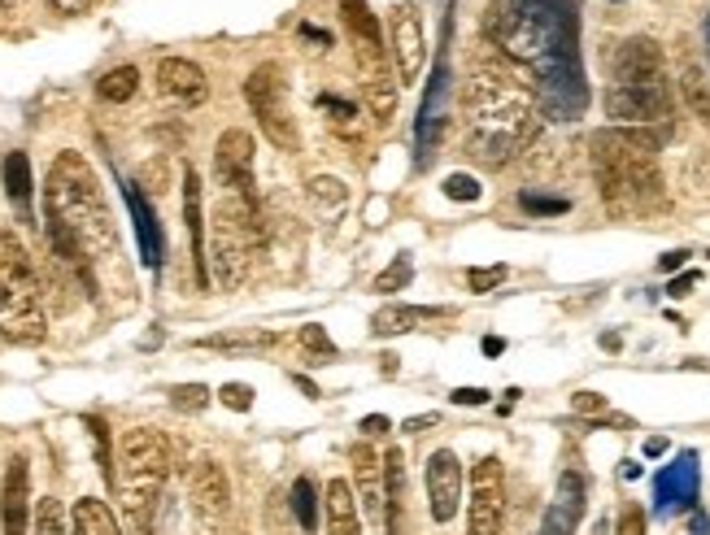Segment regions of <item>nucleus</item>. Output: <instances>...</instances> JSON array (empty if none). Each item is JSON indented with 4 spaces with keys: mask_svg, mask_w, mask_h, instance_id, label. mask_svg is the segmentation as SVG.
<instances>
[{
    "mask_svg": "<svg viewBox=\"0 0 710 535\" xmlns=\"http://www.w3.org/2000/svg\"><path fill=\"white\" fill-rule=\"evenodd\" d=\"M614 4H619V0H614Z\"/></svg>",
    "mask_w": 710,
    "mask_h": 535,
    "instance_id": "nucleus-57",
    "label": "nucleus"
},
{
    "mask_svg": "<svg viewBox=\"0 0 710 535\" xmlns=\"http://www.w3.org/2000/svg\"><path fill=\"white\" fill-rule=\"evenodd\" d=\"M423 319H441V310H410V305H384L375 319H370V335L375 339H392V335H406L414 322Z\"/></svg>",
    "mask_w": 710,
    "mask_h": 535,
    "instance_id": "nucleus-29",
    "label": "nucleus"
},
{
    "mask_svg": "<svg viewBox=\"0 0 710 535\" xmlns=\"http://www.w3.org/2000/svg\"><path fill=\"white\" fill-rule=\"evenodd\" d=\"M685 261H689V248H676V253H667V257L658 261V270H663V275H672V270H680Z\"/></svg>",
    "mask_w": 710,
    "mask_h": 535,
    "instance_id": "nucleus-51",
    "label": "nucleus"
},
{
    "mask_svg": "<svg viewBox=\"0 0 710 535\" xmlns=\"http://www.w3.org/2000/svg\"><path fill=\"white\" fill-rule=\"evenodd\" d=\"M680 92H685V101H689V109L702 118V122H710V83L707 75L698 70V66H689L685 70V79H680Z\"/></svg>",
    "mask_w": 710,
    "mask_h": 535,
    "instance_id": "nucleus-34",
    "label": "nucleus"
},
{
    "mask_svg": "<svg viewBox=\"0 0 710 535\" xmlns=\"http://www.w3.org/2000/svg\"><path fill=\"white\" fill-rule=\"evenodd\" d=\"M44 222L48 231L66 235L92 266L119 257V226L106 205L97 170L84 161V153H57L44 183Z\"/></svg>",
    "mask_w": 710,
    "mask_h": 535,
    "instance_id": "nucleus-2",
    "label": "nucleus"
},
{
    "mask_svg": "<svg viewBox=\"0 0 710 535\" xmlns=\"http://www.w3.org/2000/svg\"><path fill=\"white\" fill-rule=\"evenodd\" d=\"M614 535H645V510H641V505H623V514H619V532Z\"/></svg>",
    "mask_w": 710,
    "mask_h": 535,
    "instance_id": "nucleus-44",
    "label": "nucleus"
},
{
    "mask_svg": "<svg viewBox=\"0 0 710 535\" xmlns=\"http://www.w3.org/2000/svg\"><path fill=\"white\" fill-rule=\"evenodd\" d=\"M292 519L301 523V532L314 535L319 532V497H314V483L301 475V479H292Z\"/></svg>",
    "mask_w": 710,
    "mask_h": 535,
    "instance_id": "nucleus-32",
    "label": "nucleus"
},
{
    "mask_svg": "<svg viewBox=\"0 0 710 535\" xmlns=\"http://www.w3.org/2000/svg\"><path fill=\"white\" fill-rule=\"evenodd\" d=\"M585 497H589V492H585L580 470H563L558 492H554V501H550V510H545L541 532L536 535H576L580 519H585Z\"/></svg>",
    "mask_w": 710,
    "mask_h": 535,
    "instance_id": "nucleus-20",
    "label": "nucleus"
},
{
    "mask_svg": "<svg viewBox=\"0 0 710 535\" xmlns=\"http://www.w3.org/2000/svg\"><path fill=\"white\" fill-rule=\"evenodd\" d=\"M244 101L253 109L257 126L266 131V140L284 153H297L301 148V131H297V118H292V105H288V83H284V70L275 62L257 66L244 83Z\"/></svg>",
    "mask_w": 710,
    "mask_h": 535,
    "instance_id": "nucleus-8",
    "label": "nucleus"
},
{
    "mask_svg": "<svg viewBox=\"0 0 710 535\" xmlns=\"http://www.w3.org/2000/svg\"><path fill=\"white\" fill-rule=\"evenodd\" d=\"M97 0H48V9L53 13H66V18H75V13H88Z\"/></svg>",
    "mask_w": 710,
    "mask_h": 535,
    "instance_id": "nucleus-46",
    "label": "nucleus"
},
{
    "mask_svg": "<svg viewBox=\"0 0 710 535\" xmlns=\"http://www.w3.org/2000/svg\"><path fill=\"white\" fill-rule=\"evenodd\" d=\"M428 501L436 523H454V514L463 510V461L454 448H436L428 457Z\"/></svg>",
    "mask_w": 710,
    "mask_h": 535,
    "instance_id": "nucleus-18",
    "label": "nucleus"
},
{
    "mask_svg": "<svg viewBox=\"0 0 710 535\" xmlns=\"http://www.w3.org/2000/svg\"><path fill=\"white\" fill-rule=\"evenodd\" d=\"M301 348H310V353H314V357H323V361H332V357H336V344H332V335H328L319 322L301 326Z\"/></svg>",
    "mask_w": 710,
    "mask_h": 535,
    "instance_id": "nucleus-38",
    "label": "nucleus"
},
{
    "mask_svg": "<svg viewBox=\"0 0 710 535\" xmlns=\"http://www.w3.org/2000/svg\"><path fill=\"white\" fill-rule=\"evenodd\" d=\"M323 514H328V535H362V519H357L354 488L345 479H332L323 492Z\"/></svg>",
    "mask_w": 710,
    "mask_h": 535,
    "instance_id": "nucleus-26",
    "label": "nucleus"
},
{
    "mask_svg": "<svg viewBox=\"0 0 710 535\" xmlns=\"http://www.w3.org/2000/svg\"><path fill=\"white\" fill-rule=\"evenodd\" d=\"M606 118L614 126H658V122H667L672 118L667 75H658V79H610Z\"/></svg>",
    "mask_w": 710,
    "mask_h": 535,
    "instance_id": "nucleus-9",
    "label": "nucleus"
},
{
    "mask_svg": "<svg viewBox=\"0 0 710 535\" xmlns=\"http://www.w3.org/2000/svg\"><path fill=\"white\" fill-rule=\"evenodd\" d=\"M70 535H122V532H119L114 510H110L106 501L84 497V501H75V510H70Z\"/></svg>",
    "mask_w": 710,
    "mask_h": 535,
    "instance_id": "nucleus-28",
    "label": "nucleus"
},
{
    "mask_svg": "<svg viewBox=\"0 0 710 535\" xmlns=\"http://www.w3.org/2000/svg\"><path fill=\"white\" fill-rule=\"evenodd\" d=\"M698 483H702L698 453H694V448L676 453V461H672V466H663V470H658V479H654V510H658V514L694 510V501H698Z\"/></svg>",
    "mask_w": 710,
    "mask_h": 535,
    "instance_id": "nucleus-17",
    "label": "nucleus"
},
{
    "mask_svg": "<svg viewBox=\"0 0 710 535\" xmlns=\"http://www.w3.org/2000/svg\"><path fill=\"white\" fill-rule=\"evenodd\" d=\"M350 461H354V501L370 514L375 527H384V523H388V475H384V453H379L375 444L362 439V444H354Z\"/></svg>",
    "mask_w": 710,
    "mask_h": 535,
    "instance_id": "nucleus-16",
    "label": "nucleus"
},
{
    "mask_svg": "<svg viewBox=\"0 0 710 535\" xmlns=\"http://www.w3.org/2000/svg\"><path fill=\"white\" fill-rule=\"evenodd\" d=\"M694 283H698V270H689V275H676V279L667 283V297H676V301H680V297H689V288H694Z\"/></svg>",
    "mask_w": 710,
    "mask_h": 535,
    "instance_id": "nucleus-47",
    "label": "nucleus"
},
{
    "mask_svg": "<svg viewBox=\"0 0 710 535\" xmlns=\"http://www.w3.org/2000/svg\"><path fill=\"white\" fill-rule=\"evenodd\" d=\"M135 92H140V70L135 66H114V70H106L97 79V97L106 105H126Z\"/></svg>",
    "mask_w": 710,
    "mask_h": 535,
    "instance_id": "nucleus-31",
    "label": "nucleus"
},
{
    "mask_svg": "<svg viewBox=\"0 0 710 535\" xmlns=\"http://www.w3.org/2000/svg\"><path fill=\"white\" fill-rule=\"evenodd\" d=\"M410 279H414V266H410V257L401 253V257L388 261V270L375 275V292H401Z\"/></svg>",
    "mask_w": 710,
    "mask_h": 535,
    "instance_id": "nucleus-36",
    "label": "nucleus"
},
{
    "mask_svg": "<svg viewBox=\"0 0 710 535\" xmlns=\"http://www.w3.org/2000/svg\"><path fill=\"white\" fill-rule=\"evenodd\" d=\"M707 48H710V18H707Z\"/></svg>",
    "mask_w": 710,
    "mask_h": 535,
    "instance_id": "nucleus-56",
    "label": "nucleus"
},
{
    "mask_svg": "<svg viewBox=\"0 0 710 535\" xmlns=\"http://www.w3.org/2000/svg\"><path fill=\"white\" fill-rule=\"evenodd\" d=\"M253 157H257V144L248 131L228 126L214 144V170H219V183L223 192L240 197L244 205H262L257 201V175H253Z\"/></svg>",
    "mask_w": 710,
    "mask_h": 535,
    "instance_id": "nucleus-13",
    "label": "nucleus"
},
{
    "mask_svg": "<svg viewBox=\"0 0 710 535\" xmlns=\"http://www.w3.org/2000/svg\"><path fill=\"white\" fill-rule=\"evenodd\" d=\"M357 431H362L366 439H370V435H384V431H388V419H384V414H370V419L357 423Z\"/></svg>",
    "mask_w": 710,
    "mask_h": 535,
    "instance_id": "nucleus-50",
    "label": "nucleus"
},
{
    "mask_svg": "<svg viewBox=\"0 0 710 535\" xmlns=\"http://www.w3.org/2000/svg\"><path fill=\"white\" fill-rule=\"evenodd\" d=\"M170 475V444L157 427H131L119 435L114 448V492L122 501V514L144 532L153 519V505L162 497V483Z\"/></svg>",
    "mask_w": 710,
    "mask_h": 535,
    "instance_id": "nucleus-5",
    "label": "nucleus"
},
{
    "mask_svg": "<svg viewBox=\"0 0 710 535\" xmlns=\"http://www.w3.org/2000/svg\"><path fill=\"white\" fill-rule=\"evenodd\" d=\"M658 135L650 126H601L592 131V175L610 214H650L663 201Z\"/></svg>",
    "mask_w": 710,
    "mask_h": 535,
    "instance_id": "nucleus-3",
    "label": "nucleus"
},
{
    "mask_svg": "<svg viewBox=\"0 0 710 535\" xmlns=\"http://www.w3.org/2000/svg\"><path fill=\"white\" fill-rule=\"evenodd\" d=\"M663 453H667V439H658V435L645 439V457H663Z\"/></svg>",
    "mask_w": 710,
    "mask_h": 535,
    "instance_id": "nucleus-53",
    "label": "nucleus"
},
{
    "mask_svg": "<svg viewBox=\"0 0 710 535\" xmlns=\"http://www.w3.org/2000/svg\"><path fill=\"white\" fill-rule=\"evenodd\" d=\"M122 197H126V214H131V222H135V239H140V257H144V266L162 270V261H166V235H162V222H157V214H153V205L144 201L140 183H122Z\"/></svg>",
    "mask_w": 710,
    "mask_h": 535,
    "instance_id": "nucleus-22",
    "label": "nucleus"
},
{
    "mask_svg": "<svg viewBox=\"0 0 710 535\" xmlns=\"http://www.w3.org/2000/svg\"><path fill=\"white\" fill-rule=\"evenodd\" d=\"M454 405H488V388H454Z\"/></svg>",
    "mask_w": 710,
    "mask_h": 535,
    "instance_id": "nucleus-45",
    "label": "nucleus"
},
{
    "mask_svg": "<svg viewBox=\"0 0 710 535\" xmlns=\"http://www.w3.org/2000/svg\"><path fill=\"white\" fill-rule=\"evenodd\" d=\"M623 479H641V466L636 461H623Z\"/></svg>",
    "mask_w": 710,
    "mask_h": 535,
    "instance_id": "nucleus-54",
    "label": "nucleus"
},
{
    "mask_svg": "<svg viewBox=\"0 0 710 535\" xmlns=\"http://www.w3.org/2000/svg\"><path fill=\"white\" fill-rule=\"evenodd\" d=\"M219 401H223L228 410H236V414H248V410H253V388H248V383H223V388H219Z\"/></svg>",
    "mask_w": 710,
    "mask_h": 535,
    "instance_id": "nucleus-41",
    "label": "nucleus"
},
{
    "mask_svg": "<svg viewBox=\"0 0 710 535\" xmlns=\"http://www.w3.org/2000/svg\"><path fill=\"white\" fill-rule=\"evenodd\" d=\"M257 244H262V205H244L240 197L223 192V201L206 222V270L219 292H236L248 279Z\"/></svg>",
    "mask_w": 710,
    "mask_h": 535,
    "instance_id": "nucleus-7",
    "label": "nucleus"
},
{
    "mask_svg": "<svg viewBox=\"0 0 710 535\" xmlns=\"http://www.w3.org/2000/svg\"><path fill=\"white\" fill-rule=\"evenodd\" d=\"M18 4H22V0H0V9H18Z\"/></svg>",
    "mask_w": 710,
    "mask_h": 535,
    "instance_id": "nucleus-55",
    "label": "nucleus"
},
{
    "mask_svg": "<svg viewBox=\"0 0 710 535\" xmlns=\"http://www.w3.org/2000/svg\"><path fill=\"white\" fill-rule=\"evenodd\" d=\"M445 118H450V53L436 57L432 79L423 88V105L414 118V166H432L441 140H445Z\"/></svg>",
    "mask_w": 710,
    "mask_h": 535,
    "instance_id": "nucleus-11",
    "label": "nucleus"
},
{
    "mask_svg": "<svg viewBox=\"0 0 710 535\" xmlns=\"http://www.w3.org/2000/svg\"><path fill=\"white\" fill-rule=\"evenodd\" d=\"M362 97H366V109H370V122L384 131L392 118H397V97H401V83H397V70L384 62L375 70L362 75Z\"/></svg>",
    "mask_w": 710,
    "mask_h": 535,
    "instance_id": "nucleus-24",
    "label": "nucleus"
},
{
    "mask_svg": "<svg viewBox=\"0 0 710 535\" xmlns=\"http://www.w3.org/2000/svg\"><path fill=\"white\" fill-rule=\"evenodd\" d=\"M519 210L532 218H558L572 210L567 197H541V192H519Z\"/></svg>",
    "mask_w": 710,
    "mask_h": 535,
    "instance_id": "nucleus-35",
    "label": "nucleus"
},
{
    "mask_svg": "<svg viewBox=\"0 0 710 535\" xmlns=\"http://www.w3.org/2000/svg\"><path fill=\"white\" fill-rule=\"evenodd\" d=\"M536 70V101L545 105V113L554 122H576L585 105H589V83H585V66H580V53H563V57H550Z\"/></svg>",
    "mask_w": 710,
    "mask_h": 535,
    "instance_id": "nucleus-10",
    "label": "nucleus"
},
{
    "mask_svg": "<svg viewBox=\"0 0 710 535\" xmlns=\"http://www.w3.org/2000/svg\"><path fill=\"white\" fill-rule=\"evenodd\" d=\"M341 9H345V26H350V35H354L362 75H366V70H375V66H384V62H388V53H384L379 22H375V13L366 9V0H341Z\"/></svg>",
    "mask_w": 710,
    "mask_h": 535,
    "instance_id": "nucleus-23",
    "label": "nucleus"
},
{
    "mask_svg": "<svg viewBox=\"0 0 710 535\" xmlns=\"http://www.w3.org/2000/svg\"><path fill=\"white\" fill-rule=\"evenodd\" d=\"M4 197L13 201V210L22 222H31V197H35V179H31V157L26 153H9L4 157Z\"/></svg>",
    "mask_w": 710,
    "mask_h": 535,
    "instance_id": "nucleus-27",
    "label": "nucleus"
},
{
    "mask_svg": "<svg viewBox=\"0 0 710 535\" xmlns=\"http://www.w3.org/2000/svg\"><path fill=\"white\" fill-rule=\"evenodd\" d=\"M157 92L166 101H179V105H201L210 83H206V70L188 57H162L157 62Z\"/></svg>",
    "mask_w": 710,
    "mask_h": 535,
    "instance_id": "nucleus-21",
    "label": "nucleus"
},
{
    "mask_svg": "<svg viewBox=\"0 0 710 535\" xmlns=\"http://www.w3.org/2000/svg\"><path fill=\"white\" fill-rule=\"evenodd\" d=\"M170 405H175L179 414H201V410L210 405V388H206V383H179V388L170 392Z\"/></svg>",
    "mask_w": 710,
    "mask_h": 535,
    "instance_id": "nucleus-37",
    "label": "nucleus"
},
{
    "mask_svg": "<svg viewBox=\"0 0 710 535\" xmlns=\"http://www.w3.org/2000/svg\"><path fill=\"white\" fill-rule=\"evenodd\" d=\"M506 266H479V270H467V283H472V292H492V288H501L506 283Z\"/></svg>",
    "mask_w": 710,
    "mask_h": 535,
    "instance_id": "nucleus-39",
    "label": "nucleus"
},
{
    "mask_svg": "<svg viewBox=\"0 0 710 535\" xmlns=\"http://www.w3.org/2000/svg\"><path fill=\"white\" fill-rule=\"evenodd\" d=\"M436 423H441V414H414V419H406V427H401V431H410V435H419V431L436 427Z\"/></svg>",
    "mask_w": 710,
    "mask_h": 535,
    "instance_id": "nucleus-49",
    "label": "nucleus"
},
{
    "mask_svg": "<svg viewBox=\"0 0 710 535\" xmlns=\"http://www.w3.org/2000/svg\"><path fill=\"white\" fill-rule=\"evenodd\" d=\"M572 410L585 414V419H610V401L601 392H576L572 397Z\"/></svg>",
    "mask_w": 710,
    "mask_h": 535,
    "instance_id": "nucleus-40",
    "label": "nucleus"
},
{
    "mask_svg": "<svg viewBox=\"0 0 710 535\" xmlns=\"http://www.w3.org/2000/svg\"><path fill=\"white\" fill-rule=\"evenodd\" d=\"M0 523H4V535H31V466H26V457H13L4 470Z\"/></svg>",
    "mask_w": 710,
    "mask_h": 535,
    "instance_id": "nucleus-19",
    "label": "nucleus"
},
{
    "mask_svg": "<svg viewBox=\"0 0 710 535\" xmlns=\"http://www.w3.org/2000/svg\"><path fill=\"white\" fill-rule=\"evenodd\" d=\"M306 197H310V205H314L319 214H328V218H336L345 205H350V188H345V179H336V175H319V179H310Z\"/></svg>",
    "mask_w": 710,
    "mask_h": 535,
    "instance_id": "nucleus-30",
    "label": "nucleus"
},
{
    "mask_svg": "<svg viewBox=\"0 0 710 535\" xmlns=\"http://www.w3.org/2000/svg\"><path fill=\"white\" fill-rule=\"evenodd\" d=\"M44 335H48V314H44L35 261L18 231H0V339L31 348Z\"/></svg>",
    "mask_w": 710,
    "mask_h": 535,
    "instance_id": "nucleus-6",
    "label": "nucleus"
},
{
    "mask_svg": "<svg viewBox=\"0 0 710 535\" xmlns=\"http://www.w3.org/2000/svg\"><path fill=\"white\" fill-rule=\"evenodd\" d=\"M467 153L479 166H506L536 135V92L506 62H479L463 92Z\"/></svg>",
    "mask_w": 710,
    "mask_h": 535,
    "instance_id": "nucleus-1",
    "label": "nucleus"
},
{
    "mask_svg": "<svg viewBox=\"0 0 710 535\" xmlns=\"http://www.w3.org/2000/svg\"><path fill=\"white\" fill-rule=\"evenodd\" d=\"M484 353H488V357H501V353H506V339L488 335V339H484Z\"/></svg>",
    "mask_w": 710,
    "mask_h": 535,
    "instance_id": "nucleus-52",
    "label": "nucleus"
},
{
    "mask_svg": "<svg viewBox=\"0 0 710 535\" xmlns=\"http://www.w3.org/2000/svg\"><path fill=\"white\" fill-rule=\"evenodd\" d=\"M680 535H710V519L694 505V514H689V523H685V532Z\"/></svg>",
    "mask_w": 710,
    "mask_h": 535,
    "instance_id": "nucleus-48",
    "label": "nucleus"
},
{
    "mask_svg": "<svg viewBox=\"0 0 710 535\" xmlns=\"http://www.w3.org/2000/svg\"><path fill=\"white\" fill-rule=\"evenodd\" d=\"M31 535H70V527H66V510H62V501H57V497L35 501Z\"/></svg>",
    "mask_w": 710,
    "mask_h": 535,
    "instance_id": "nucleus-33",
    "label": "nucleus"
},
{
    "mask_svg": "<svg viewBox=\"0 0 710 535\" xmlns=\"http://www.w3.org/2000/svg\"><path fill=\"white\" fill-rule=\"evenodd\" d=\"M484 31L506 57L528 66H541L558 53H580L576 0H497Z\"/></svg>",
    "mask_w": 710,
    "mask_h": 535,
    "instance_id": "nucleus-4",
    "label": "nucleus"
},
{
    "mask_svg": "<svg viewBox=\"0 0 710 535\" xmlns=\"http://www.w3.org/2000/svg\"><path fill=\"white\" fill-rule=\"evenodd\" d=\"M501 523H506V470L497 457H479L472 470L467 535H501Z\"/></svg>",
    "mask_w": 710,
    "mask_h": 535,
    "instance_id": "nucleus-12",
    "label": "nucleus"
},
{
    "mask_svg": "<svg viewBox=\"0 0 710 535\" xmlns=\"http://www.w3.org/2000/svg\"><path fill=\"white\" fill-rule=\"evenodd\" d=\"M388 48H392V70L397 83H419L423 62H428V40H423V22L414 4H397L388 13Z\"/></svg>",
    "mask_w": 710,
    "mask_h": 535,
    "instance_id": "nucleus-15",
    "label": "nucleus"
},
{
    "mask_svg": "<svg viewBox=\"0 0 710 535\" xmlns=\"http://www.w3.org/2000/svg\"><path fill=\"white\" fill-rule=\"evenodd\" d=\"M184 222H188V239H192L197 283H210V270H206V210H201V175H197L192 166H184Z\"/></svg>",
    "mask_w": 710,
    "mask_h": 535,
    "instance_id": "nucleus-25",
    "label": "nucleus"
},
{
    "mask_svg": "<svg viewBox=\"0 0 710 535\" xmlns=\"http://www.w3.org/2000/svg\"><path fill=\"white\" fill-rule=\"evenodd\" d=\"M445 197L450 201H479V183H475L472 175H450L445 179Z\"/></svg>",
    "mask_w": 710,
    "mask_h": 535,
    "instance_id": "nucleus-43",
    "label": "nucleus"
},
{
    "mask_svg": "<svg viewBox=\"0 0 710 535\" xmlns=\"http://www.w3.org/2000/svg\"><path fill=\"white\" fill-rule=\"evenodd\" d=\"M188 505L201 535H219L232 519V483L219 461H201L188 479Z\"/></svg>",
    "mask_w": 710,
    "mask_h": 535,
    "instance_id": "nucleus-14",
    "label": "nucleus"
},
{
    "mask_svg": "<svg viewBox=\"0 0 710 535\" xmlns=\"http://www.w3.org/2000/svg\"><path fill=\"white\" fill-rule=\"evenodd\" d=\"M319 105L328 109V118H332L336 126H345V131H354L357 126V105H350V101H341V97H319Z\"/></svg>",
    "mask_w": 710,
    "mask_h": 535,
    "instance_id": "nucleus-42",
    "label": "nucleus"
}]
</instances>
